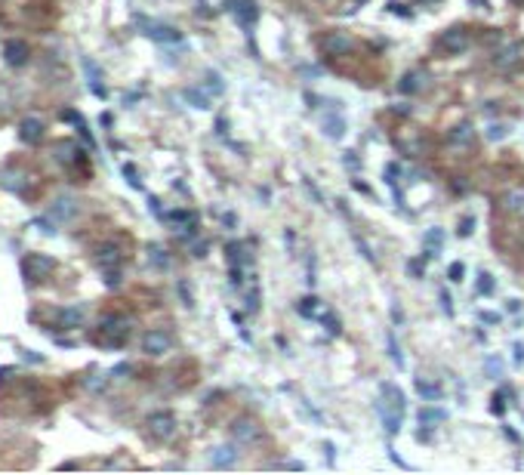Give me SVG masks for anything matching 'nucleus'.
Wrapping results in <instances>:
<instances>
[{
  "mask_svg": "<svg viewBox=\"0 0 524 475\" xmlns=\"http://www.w3.org/2000/svg\"><path fill=\"white\" fill-rule=\"evenodd\" d=\"M404 392L395 383H379V402H377V414L382 417V426H386L389 435L401 432V423H404Z\"/></svg>",
  "mask_w": 524,
  "mask_h": 475,
  "instance_id": "obj_1",
  "label": "nucleus"
},
{
  "mask_svg": "<svg viewBox=\"0 0 524 475\" xmlns=\"http://www.w3.org/2000/svg\"><path fill=\"white\" fill-rule=\"evenodd\" d=\"M130 333H133V318H127V315H105L96 328V343L108 349H120L130 340Z\"/></svg>",
  "mask_w": 524,
  "mask_h": 475,
  "instance_id": "obj_2",
  "label": "nucleus"
},
{
  "mask_svg": "<svg viewBox=\"0 0 524 475\" xmlns=\"http://www.w3.org/2000/svg\"><path fill=\"white\" fill-rule=\"evenodd\" d=\"M145 426H148V435H152L154 442H170L176 435V417L170 411H154L145 420Z\"/></svg>",
  "mask_w": 524,
  "mask_h": 475,
  "instance_id": "obj_3",
  "label": "nucleus"
},
{
  "mask_svg": "<svg viewBox=\"0 0 524 475\" xmlns=\"http://www.w3.org/2000/svg\"><path fill=\"white\" fill-rule=\"evenodd\" d=\"M262 426H259V420L256 417H238L235 423H231V439H235L238 444H256V442H262Z\"/></svg>",
  "mask_w": 524,
  "mask_h": 475,
  "instance_id": "obj_4",
  "label": "nucleus"
},
{
  "mask_svg": "<svg viewBox=\"0 0 524 475\" xmlns=\"http://www.w3.org/2000/svg\"><path fill=\"white\" fill-rule=\"evenodd\" d=\"M56 268V263L50 256H43V254H31V256H25L22 259V278L28 284H34V281H41V278H46Z\"/></svg>",
  "mask_w": 524,
  "mask_h": 475,
  "instance_id": "obj_5",
  "label": "nucleus"
},
{
  "mask_svg": "<svg viewBox=\"0 0 524 475\" xmlns=\"http://www.w3.org/2000/svg\"><path fill=\"white\" fill-rule=\"evenodd\" d=\"M173 349V337L167 330H145L142 333V352L152 358H161Z\"/></svg>",
  "mask_w": 524,
  "mask_h": 475,
  "instance_id": "obj_6",
  "label": "nucleus"
},
{
  "mask_svg": "<svg viewBox=\"0 0 524 475\" xmlns=\"http://www.w3.org/2000/svg\"><path fill=\"white\" fill-rule=\"evenodd\" d=\"M469 43H472V37H469V31H466L463 25H454V28H447V31L441 34V46L447 53H454V56L466 53V50H469Z\"/></svg>",
  "mask_w": 524,
  "mask_h": 475,
  "instance_id": "obj_7",
  "label": "nucleus"
},
{
  "mask_svg": "<svg viewBox=\"0 0 524 475\" xmlns=\"http://www.w3.org/2000/svg\"><path fill=\"white\" fill-rule=\"evenodd\" d=\"M93 259H96V266L102 268V272H117L120 263H124V254H120L117 244H99Z\"/></svg>",
  "mask_w": 524,
  "mask_h": 475,
  "instance_id": "obj_8",
  "label": "nucleus"
},
{
  "mask_svg": "<svg viewBox=\"0 0 524 475\" xmlns=\"http://www.w3.org/2000/svg\"><path fill=\"white\" fill-rule=\"evenodd\" d=\"M321 53L324 56H349L352 53V37L342 31H330L321 37Z\"/></svg>",
  "mask_w": 524,
  "mask_h": 475,
  "instance_id": "obj_9",
  "label": "nucleus"
},
{
  "mask_svg": "<svg viewBox=\"0 0 524 475\" xmlns=\"http://www.w3.org/2000/svg\"><path fill=\"white\" fill-rule=\"evenodd\" d=\"M518 62H521V43L518 41H509L503 50L493 53V68L497 71H509V68H515Z\"/></svg>",
  "mask_w": 524,
  "mask_h": 475,
  "instance_id": "obj_10",
  "label": "nucleus"
},
{
  "mask_svg": "<svg viewBox=\"0 0 524 475\" xmlns=\"http://www.w3.org/2000/svg\"><path fill=\"white\" fill-rule=\"evenodd\" d=\"M229 13L244 28H250V25H256V19H259V6L253 0H229Z\"/></svg>",
  "mask_w": 524,
  "mask_h": 475,
  "instance_id": "obj_11",
  "label": "nucleus"
},
{
  "mask_svg": "<svg viewBox=\"0 0 524 475\" xmlns=\"http://www.w3.org/2000/svg\"><path fill=\"white\" fill-rule=\"evenodd\" d=\"M145 25V34L152 37V41H161V43H179L182 34L176 31L173 25H161V22H142Z\"/></svg>",
  "mask_w": 524,
  "mask_h": 475,
  "instance_id": "obj_12",
  "label": "nucleus"
},
{
  "mask_svg": "<svg viewBox=\"0 0 524 475\" xmlns=\"http://www.w3.org/2000/svg\"><path fill=\"white\" fill-rule=\"evenodd\" d=\"M19 139H22L25 145H37L43 139V120L41 118H25L22 124H19Z\"/></svg>",
  "mask_w": 524,
  "mask_h": 475,
  "instance_id": "obj_13",
  "label": "nucleus"
},
{
  "mask_svg": "<svg viewBox=\"0 0 524 475\" xmlns=\"http://www.w3.org/2000/svg\"><path fill=\"white\" fill-rule=\"evenodd\" d=\"M500 207L512 213V216H524V185H512V189L500 198Z\"/></svg>",
  "mask_w": 524,
  "mask_h": 475,
  "instance_id": "obj_14",
  "label": "nucleus"
},
{
  "mask_svg": "<svg viewBox=\"0 0 524 475\" xmlns=\"http://www.w3.org/2000/svg\"><path fill=\"white\" fill-rule=\"evenodd\" d=\"M414 386H416V395L423 398V402H441V395H444V389H441V383H435V380H429V377H416L414 380Z\"/></svg>",
  "mask_w": 524,
  "mask_h": 475,
  "instance_id": "obj_15",
  "label": "nucleus"
},
{
  "mask_svg": "<svg viewBox=\"0 0 524 475\" xmlns=\"http://www.w3.org/2000/svg\"><path fill=\"white\" fill-rule=\"evenodd\" d=\"M210 463H213L216 469H231V466L238 463V451H235V444H219V448H213Z\"/></svg>",
  "mask_w": 524,
  "mask_h": 475,
  "instance_id": "obj_16",
  "label": "nucleus"
},
{
  "mask_svg": "<svg viewBox=\"0 0 524 475\" xmlns=\"http://www.w3.org/2000/svg\"><path fill=\"white\" fill-rule=\"evenodd\" d=\"M83 321H87V312H83V306H68V309L59 312V328H65V330L83 328Z\"/></svg>",
  "mask_w": 524,
  "mask_h": 475,
  "instance_id": "obj_17",
  "label": "nucleus"
},
{
  "mask_svg": "<svg viewBox=\"0 0 524 475\" xmlns=\"http://www.w3.org/2000/svg\"><path fill=\"white\" fill-rule=\"evenodd\" d=\"M28 56H31V50H28L25 41H6V46H4V59H6L9 65H25Z\"/></svg>",
  "mask_w": 524,
  "mask_h": 475,
  "instance_id": "obj_18",
  "label": "nucleus"
},
{
  "mask_svg": "<svg viewBox=\"0 0 524 475\" xmlns=\"http://www.w3.org/2000/svg\"><path fill=\"white\" fill-rule=\"evenodd\" d=\"M296 312L303 315V318H321V315L327 312V306H324L321 300H318V296L308 293V296H303V300L296 303Z\"/></svg>",
  "mask_w": 524,
  "mask_h": 475,
  "instance_id": "obj_19",
  "label": "nucleus"
},
{
  "mask_svg": "<svg viewBox=\"0 0 524 475\" xmlns=\"http://www.w3.org/2000/svg\"><path fill=\"white\" fill-rule=\"evenodd\" d=\"M441 241H444V231L441 229H429L426 235H423V259L438 256V250H441Z\"/></svg>",
  "mask_w": 524,
  "mask_h": 475,
  "instance_id": "obj_20",
  "label": "nucleus"
},
{
  "mask_svg": "<svg viewBox=\"0 0 524 475\" xmlns=\"http://www.w3.org/2000/svg\"><path fill=\"white\" fill-rule=\"evenodd\" d=\"M83 68H87V78H90L93 93H96L99 99H105V96H108V90H105V83H102V71H99V65L93 62V59H83Z\"/></svg>",
  "mask_w": 524,
  "mask_h": 475,
  "instance_id": "obj_21",
  "label": "nucleus"
},
{
  "mask_svg": "<svg viewBox=\"0 0 524 475\" xmlns=\"http://www.w3.org/2000/svg\"><path fill=\"white\" fill-rule=\"evenodd\" d=\"M416 417H419V426H426V429H435L438 423H444V420H447V414H444V411H438V407H429V404H426V407H419V414H416Z\"/></svg>",
  "mask_w": 524,
  "mask_h": 475,
  "instance_id": "obj_22",
  "label": "nucleus"
},
{
  "mask_svg": "<svg viewBox=\"0 0 524 475\" xmlns=\"http://www.w3.org/2000/svg\"><path fill=\"white\" fill-rule=\"evenodd\" d=\"M423 71H407L404 78L398 80V93H404V96H410V93H416V90H423Z\"/></svg>",
  "mask_w": 524,
  "mask_h": 475,
  "instance_id": "obj_23",
  "label": "nucleus"
},
{
  "mask_svg": "<svg viewBox=\"0 0 524 475\" xmlns=\"http://www.w3.org/2000/svg\"><path fill=\"white\" fill-rule=\"evenodd\" d=\"M472 136H475L472 124H466V120H463V124H456L451 133H447V142H451V145H469Z\"/></svg>",
  "mask_w": 524,
  "mask_h": 475,
  "instance_id": "obj_24",
  "label": "nucleus"
},
{
  "mask_svg": "<svg viewBox=\"0 0 524 475\" xmlns=\"http://www.w3.org/2000/svg\"><path fill=\"white\" fill-rule=\"evenodd\" d=\"M324 133L330 139H342L345 133V120L340 115H324Z\"/></svg>",
  "mask_w": 524,
  "mask_h": 475,
  "instance_id": "obj_25",
  "label": "nucleus"
},
{
  "mask_svg": "<svg viewBox=\"0 0 524 475\" xmlns=\"http://www.w3.org/2000/svg\"><path fill=\"white\" fill-rule=\"evenodd\" d=\"M185 99L192 102V108H201V111H210V93H204V90H194V87H189L182 93Z\"/></svg>",
  "mask_w": 524,
  "mask_h": 475,
  "instance_id": "obj_26",
  "label": "nucleus"
},
{
  "mask_svg": "<svg viewBox=\"0 0 524 475\" xmlns=\"http://www.w3.org/2000/svg\"><path fill=\"white\" fill-rule=\"evenodd\" d=\"M386 346H389V358L398 365V370H404V355H401V346L395 343V333H392V330L386 333Z\"/></svg>",
  "mask_w": 524,
  "mask_h": 475,
  "instance_id": "obj_27",
  "label": "nucleus"
},
{
  "mask_svg": "<svg viewBox=\"0 0 524 475\" xmlns=\"http://www.w3.org/2000/svg\"><path fill=\"white\" fill-rule=\"evenodd\" d=\"M503 370H506V367H503V358H497V355H488V358H484V374H488L491 380H500Z\"/></svg>",
  "mask_w": 524,
  "mask_h": 475,
  "instance_id": "obj_28",
  "label": "nucleus"
},
{
  "mask_svg": "<svg viewBox=\"0 0 524 475\" xmlns=\"http://www.w3.org/2000/svg\"><path fill=\"white\" fill-rule=\"evenodd\" d=\"M148 259H152V263H154L157 268H167V266H170V256H167V250H164V247H157V244L148 247Z\"/></svg>",
  "mask_w": 524,
  "mask_h": 475,
  "instance_id": "obj_29",
  "label": "nucleus"
},
{
  "mask_svg": "<svg viewBox=\"0 0 524 475\" xmlns=\"http://www.w3.org/2000/svg\"><path fill=\"white\" fill-rule=\"evenodd\" d=\"M204 87H207V93H213V96H222V93H226V83H222L216 71H207V83H204Z\"/></svg>",
  "mask_w": 524,
  "mask_h": 475,
  "instance_id": "obj_30",
  "label": "nucleus"
},
{
  "mask_svg": "<svg viewBox=\"0 0 524 475\" xmlns=\"http://www.w3.org/2000/svg\"><path fill=\"white\" fill-rule=\"evenodd\" d=\"M509 133H512L509 124H491V127H488V139H491V142H503V139H506Z\"/></svg>",
  "mask_w": 524,
  "mask_h": 475,
  "instance_id": "obj_31",
  "label": "nucleus"
},
{
  "mask_svg": "<svg viewBox=\"0 0 524 475\" xmlns=\"http://www.w3.org/2000/svg\"><path fill=\"white\" fill-rule=\"evenodd\" d=\"M321 324L327 328V333H330V337H340V333H342V328H340V318H336L333 312H324V315H321Z\"/></svg>",
  "mask_w": 524,
  "mask_h": 475,
  "instance_id": "obj_32",
  "label": "nucleus"
},
{
  "mask_svg": "<svg viewBox=\"0 0 524 475\" xmlns=\"http://www.w3.org/2000/svg\"><path fill=\"white\" fill-rule=\"evenodd\" d=\"M407 272H410V278H423L426 275V259L419 256V259H410L407 263Z\"/></svg>",
  "mask_w": 524,
  "mask_h": 475,
  "instance_id": "obj_33",
  "label": "nucleus"
},
{
  "mask_svg": "<svg viewBox=\"0 0 524 475\" xmlns=\"http://www.w3.org/2000/svg\"><path fill=\"white\" fill-rule=\"evenodd\" d=\"M472 231H475V216H463V219H460V229H456V235H460V238H469Z\"/></svg>",
  "mask_w": 524,
  "mask_h": 475,
  "instance_id": "obj_34",
  "label": "nucleus"
},
{
  "mask_svg": "<svg viewBox=\"0 0 524 475\" xmlns=\"http://www.w3.org/2000/svg\"><path fill=\"white\" fill-rule=\"evenodd\" d=\"M491 414H493V417H503V414H506V398H503L500 392L491 398Z\"/></svg>",
  "mask_w": 524,
  "mask_h": 475,
  "instance_id": "obj_35",
  "label": "nucleus"
},
{
  "mask_svg": "<svg viewBox=\"0 0 524 475\" xmlns=\"http://www.w3.org/2000/svg\"><path fill=\"white\" fill-rule=\"evenodd\" d=\"M478 293H484V296H491V293H493V278H491L488 272H481V275H478Z\"/></svg>",
  "mask_w": 524,
  "mask_h": 475,
  "instance_id": "obj_36",
  "label": "nucleus"
},
{
  "mask_svg": "<svg viewBox=\"0 0 524 475\" xmlns=\"http://www.w3.org/2000/svg\"><path fill=\"white\" fill-rule=\"evenodd\" d=\"M124 176H127V182L133 185V189H142V179H139V173H136L133 164H124Z\"/></svg>",
  "mask_w": 524,
  "mask_h": 475,
  "instance_id": "obj_37",
  "label": "nucleus"
},
{
  "mask_svg": "<svg viewBox=\"0 0 524 475\" xmlns=\"http://www.w3.org/2000/svg\"><path fill=\"white\" fill-rule=\"evenodd\" d=\"M438 300H441V309H444L447 318H454V300H451V293L441 291V296H438Z\"/></svg>",
  "mask_w": 524,
  "mask_h": 475,
  "instance_id": "obj_38",
  "label": "nucleus"
},
{
  "mask_svg": "<svg viewBox=\"0 0 524 475\" xmlns=\"http://www.w3.org/2000/svg\"><path fill=\"white\" fill-rule=\"evenodd\" d=\"M447 275H451V281H454V284H460V281H463V275H466V266H463V263H454V266H451V272H447Z\"/></svg>",
  "mask_w": 524,
  "mask_h": 475,
  "instance_id": "obj_39",
  "label": "nucleus"
},
{
  "mask_svg": "<svg viewBox=\"0 0 524 475\" xmlns=\"http://www.w3.org/2000/svg\"><path fill=\"white\" fill-rule=\"evenodd\" d=\"M342 164L352 167V170H361V161H358V155H355V152H345L342 155Z\"/></svg>",
  "mask_w": 524,
  "mask_h": 475,
  "instance_id": "obj_40",
  "label": "nucleus"
},
{
  "mask_svg": "<svg viewBox=\"0 0 524 475\" xmlns=\"http://www.w3.org/2000/svg\"><path fill=\"white\" fill-rule=\"evenodd\" d=\"M395 176H401V167H398V164H389V167H386V182L395 185Z\"/></svg>",
  "mask_w": 524,
  "mask_h": 475,
  "instance_id": "obj_41",
  "label": "nucleus"
},
{
  "mask_svg": "<svg viewBox=\"0 0 524 475\" xmlns=\"http://www.w3.org/2000/svg\"><path fill=\"white\" fill-rule=\"evenodd\" d=\"M481 321L484 324H500V312H481Z\"/></svg>",
  "mask_w": 524,
  "mask_h": 475,
  "instance_id": "obj_42",
  "label": "nucleus"
},
{
  "mask_svg": "<svg viewBox=\"0 0 524 475\" xmlns=\"http://www.w3.org/2000/svg\"><path fill=\"white\" fill-rule=\"evenodd\" d=\"M512 352H515V365H524V343H515Z\"/></svg>",
  "mask_w": 524,
  "mask_h": 475,
  "instance_id": "obj_43",
  "label": "nucleus"
},
{
  "mask_svg": "<svg viewBox=\"0 0 524 475\" xmlns=\"http://www.w3.org/2000/svg\"><path fill=\"white\" fill-rule=\"evenodd\" d=\"M392 321H395V324L404 321V312H401V306H392Z\"/></svg>",
  "mask_w": 524,
  "mask_h": 475,
  "instance_id": "obj_44",
  "label": "nucleus"
},
{
  "mask_svg": "<svg viewBox=\"0 0 524 475\" xmlns=\"http://www.w3.org/2000/svg\"><path fill=\"white\" fill-rule=\"evenodd\" d=\"M192 256H198V259L207 256V244H204V241H201V244H194V254H192Z\"/></svg>",
  "mask_w": 524,
  "mask_h": 475,
  "instance_id": "obj_45",
  "label": "nucleus"
},
{
  "mask_svg": "<svg viewBox=\"0 0 524 475\" xmlns=\"http://www.w3.org/2000/svg\"><path fill=\"white\" fill-rule=\"evenodd\" d=\"M506 309H509V312H518V309H521V303H518V300H509V303H506Z\"/></svg>",
  "mask_w": 524,
  "mask_h": 475,
  "instance_id": "obj_46",
  "label": "nucleus"
},
{
  "mask_svg": "<svg viewBox=\"0 0 524 475\" xmlns=\"http://www.w3.org/2000/svg\"><path fill=\"white\" fill-rule=\"evenodd\" d=\"M324 451H327V460H330V466H333V444L327 442V444H324Z\"/></svg>",
  "mask_w": 524,
  "mask_h": 475,
  "instance_id": "obj_47",
  "label": "nucleus"
},
{
  "mask_svg": "<svg viewBox=\"0 0 524 475\" xmlns=\"http://www.w3.org/2000/svg\"><path fill=\"white\" fill-rule=\"evenodd\" d=\"M475 4H481V9H491V6H488V0H475Z\"/></svg>",
  "mask_w": 524,
  "mask_h": 475,
  "instance_id": "obj_48",
  "label": "nucleus"
},
{
  "mask_svg": "<svg viewBox=\"0 0 524 475\" xmlns=\"http://www.w3.org/2000/svg\"><path fill=\"white\" fill-rule=\"evenodd\" d=\"M419 4H435V0H419Z\"/></svg>",
  "mask_w": 524,
  "mask_h": 475,
  "instance_id": "obj_49",
  "label": "nucleus"
}]
</instances>
